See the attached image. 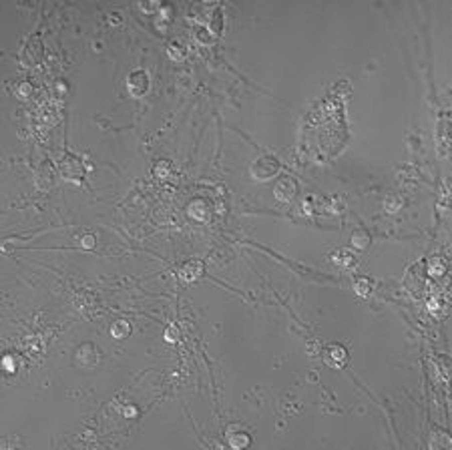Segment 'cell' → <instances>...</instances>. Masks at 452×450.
<instances>
[{"label":"cell","mask_w":452,"mask_h":450,"mask_svg":"<svg viewBox=\"0 0 452 450\" xmlns=\"http://www.w3.org/2000/svg\"><path fill=\"white\" fill-rule=\"evenodd\" d=\"M251 175L255 179H270L277 173L279 169V161L272 155H263V157H257L254 163H251Z\"/></svg>","instance_id":"6da1fadb"},{"label":"cell","mask_w":452,"mask_h":450,"mask_svg":"<svg viewBox=\"0 0 452 450\" xmlns=\"http://www.w3.org/2000/svg\"><path fill=\"white\" fill-rule=\"evenodd\" d=\"M98 360H100L98 350L91 342L80 344L77 348V352H75V362H77V366H80V368H95V366L98 364Z\"/></svg>","instance_id":"7a4b0ae2"},{"label":"cell","mask_w":452,"mask_h":450,"mask_svg":"<svg viewBox=\"0 0 452 450\" xmlns=\"http://www.w3.org/2000/svg\"><path fill=\"white\" fill-rule=\"evenodd\" d=\"M324 362L330 368H344L348 364V350L340 344H330L324 348Z\"/></svg>","instance_id":"3957f363"},{"label":"cell","mask_w":452,"mask_h":450,"mask_svg":"<svg viewBox=\"0 0 452 450\" xmlns=\"http://www.w3.org/2000/svg\"><path fill=\"white\" fill-rule=\"evenodd\" d=\"M127 91L131 93V97H143L149 91V75L141 69L133 71L127 77Z\"/></svg>","instance_id":"277c9868"},{"label":"cell","mask_w":452,"mask_h":450,"mask_svg":"<svg viewBox=\"0 0 452 450\" xmlns=\"http://www.w3.org/2000/svg\"><path fill=\"white\" fill-rule=\"evenodd\" d=\"M227 444L231 448H236V450H243L251 444V436H249V432L243 428V426H237V424H233L227 428Z\"/></svg>","instance_id":"5b68a950"},{"label":"cell","mask_w":452,"mask_h":450,"mask_svg":"<svg viewBox=\"0 0 452 450\" xmlns=\"http://www.w3.org/2000/svg\"><path fill=\"white\" fill-rule=\"evenodd\" d=\"M297 191V185L295 181L290 177V175H281L277 181H275V187H274V193L279 201H290V199L295 195Z\"/></svg>","instance_id":"8992f818"},{"label":"cell","mask_w":452,"mask_h":450,"mask_svg":"<svg viewBox=\"0 0 452 450\" xmlns=\"http://www.w3.org/2000/svg\"><path fill=\"white\" fill-rule=\"evenodd\" d=\"M201 274H203V263H201L199 259H189L181 265V270H179V275L185 279V281H195Z\"/></svg>","instance_id":"52a82bcc"},{"label":"cell","mask_w":452,"mask_h":450,"mask_svg":"<svg viewBox=\"0 0 452 450\" xmlns=\"http://www.w3.org/2000/svg\"><path fill=\"white\" fill-rule=\"evenodd\" d=\"M60 169H62V173L69 177V179H79V177L85 175V169H82L80 161L75 159V157H71V155L64 157V159L60 161Z\"/></svg>","instance_id":"ba28073f"},{"label":"cell","mask_w":452,"mask_h":450,"mask_svg":"<svg viewBox=\"0 0 452 450\" xmlns=\"http://www.w3.org/2000/svg\"><path fill=\"white\" fill-rule=\"evenodd\" d=\"M332 261L336 263V265H340V268H350V265H354L356 257L352 255L348 249H338V252L332 254Z\"/></svg>","instance_id":"9c48e42d"},{"label":"cell","mask_w":452,"mask_h":450,"mask_svg":"<svg viewBox=\"0 0 452 450\" xmlns=\"http://www.w3.org/2000/svg\"><path fill=\"white\" fill-rule=\"evenodd\" d=\"M129 334H131V326H129V322H125V320H117V322L111 326V336L117 338V340H125Z\"/></svg>","instance_id":"30bf717a"},{"label":"cell","mask_w":452,"mask_h":450,"mask_svg":"<svg viewBox=\"0 0 452 450\" xmlns=\"http://www.w3.org/2000/svg\"><path fill=\"white\" fill-rule=\"evenodd\" d=\"M187 213L191 215V217H195L197 221H203L205 219V215H207V209H205V203L201 201V199H197V201L189 203V209Z\"/></svg>","instance_id":"8fae6325"},{"label":"cell","mask_w":452,"mask_h":450,"mask_svg":"<svg viewBox=\"0 0 452 450\" xmlns=\"http://www.w3.org/2000/svg\"><path fill=\"white\" fill-rule=\"evenodd\" d=\"M352 245H354L356 249H366L368 245H370V235L364 231V229H358V231H354L352 233Z\"/></svg>","instance_id":"7c38bea8"},{"label":"cell","mask_w":452,"mask_h":450,"mask_svg":"<svg viewBox=\"0 0 452 450\" xmlns=\"http://www.w3.org/2000/svg\"><path fill=\"white\" fill-rule=\"evenodd\" d=\"M444 272H446V261L442 257H432L428 263V274L432 277H440Z\"/></svg>","instance_id":"4fadbf2b"},{"label":"cell","mask_w":452,"mask_h":450,"mask_svg":"<svg viewBox=\"0 0 452 450\" xmlns=\"http://www.w3.org/2000/svg\"><path fill=\"white\" fill-rule=\"evenodd\" d=\"M153 175L157 179H167L171 175V163L165 161V159H159L155 165H153Z\"/></svg>","instance_id":"5bb4252c"},{"label":"cell","mask_w":452,"mask_h":450,"mask_svg":"<svg viewBox=\"0 0 452 450\" xmlns=\"http://www.w3.org/2000/svg\"><path fill=\"white\" fill-rule=\"evenodd\" d=\"M167 55H169L173 60H181V59H185L187 51H185V46H183L179 40H171L169 48H167Z\"/></svg>","instance_id":"9a60e30c"},{"label":"cell","mask_w":452,"mask_h":450,"mask_svg":"<svg viewBox=\"0 0 452 450\" xmlns=\"http://www.w3.org/2000/svg\"><path fill=\"white\" fill-rule=\"evenodd\" d=\"M354 290H356V293H360V295H368V292L372 290V281L368 279V277H358V279L354 281Z\"/></svg>","instance_id":"2e32d148"},{"label":"cell","mask_w":452,"mask_h":450,"mask_svg":"<svg viewBox=\"0 0 452 450\" xmlns=\"http://www.w3.org/2000/svg\"><path fill=\"white\" fill-rule=\"evenodd\" d=\"M2 368H4L8 374H12V372L19 370V362L14 360V356H12V354H6V356L2 358Z\"/></svg>","instance_id":"e0dca14e"},{"label":"cell","mask_w":452,"mask_h":450,"mask_svg":"<svg viewBox=\"0 0 452 450\" xmlns=\"http://www.w3.org/2000/svg\"><path fill=\"white\" fill-rule=\"evenodd\" d=\"M165 340L169 342V344H175L179 342V328L177 326H169L165 330Z\"/></svg>","instance_id":"ac0fdd59"},{"label":"cell","mask_w":452,"mask_h":450,"mask_svg":"<svg viewBox=\"0 0 452 450\" xmlns=\"http://www.w3.org/2000/svg\"><path fill=\"white\" fill-rule=\"evenodd\" d=\"M79 245L85 247V249H93L95 247V235L93 233H85V235L79 237Z\"/></svg>","instance_id":"d6986e66"},{"label":"cell","mask_w":452,"mask_h":450,"mask_svg":"<svg viewBox=\"0 0 452 450\" xmlns=\"http://www.w3.org/2000/svg\"><path fill=\"white\" fill-rule=\"evenodd\" d=\"M14 93L19 95V97H22V98L30 97V93H32V87H30V82H20L19 87H14Z\"/></svg>","instance_id":"ffe728a7"},{"label":"cell","mask_w":452,"mask_h":450,"mask_svg":"<svg viewBox=\"0 0 452 450\" xmlns=\"http://www.w3.org/2000/svg\"><path fill=\"white\" fill-rule=\"evenodd\" d=\"M384 205H386V209L388 211H398L400 209V205H402V201H400V197H396V195H390L386 201H384Z\"/></svg>","instance_id":"44dd1931"},{"label":"cell","mask_w":452,"mask_h":450,"mask_svg":"<svg viewBox=\"0 0 452 450\" xmlns=\"http://www.w3.org/2000/svg\"><path fill=\"white\" fill-rule=\"evenodd\" d=\"M197 39H199V40H203V42H211V40H213V37H211L209 28H199V32H197Z\"/></svg>","instance_id":"7402d4cb"},{"label":"cell","mask_w":452,"mask_h":450,"mask_svg":"<svg viewBox=\"0 0 452 450\" xmlns=\"http://www.w3.org/2000/svg\"><path fill=\"white\" fill-rule=\"evenodd\" d=\"M123 414H125V418H135V416L139 414V410H137V406H127L123 410Z\"/></svg>","instance_id":"603a6c76"},{"label":"cell","mask_w":452,"mask_h":450,"mask_svg":"<svg viewBox=\"0 0 452 450\" xmlns=\"http://www.w3.org/2000/svg\"><path fill=\"white\" fill-rule=\"evenodd\" d=\"M428 310L432 313H438L440 312V302H438V299H430V302H428Z\"/></svg>","instance_id":"cb8c5ba5"},{"label":"cell","mask_w":452,"mask_h":450,"mask_svg":"<svg viewBox=\"0 0 452 450\" xmlns=\"http://www.w3.org/2000/svg\"><path fill=\"white\" fill-rule=\"evenodd\" d=\"M121 20H123L121 19V12H111L109 14V22L111 24H121Z\"/></svg>","instance_id":"d4e9b609"},{"label":"cell","mask_w":452,"mask_h":450,"mask_svg":"<svg viewBox=\"0 0 452 450\" xmlns=\"http://www.w3.org/2000/svg\"><path fill=\"white\" fill-rule=\"evenodd\" d=\"M143 10H147V12H151V10H155V8H161V4H139Z\"/></svg>","instance_id":"484cf974"}]
</instances>
